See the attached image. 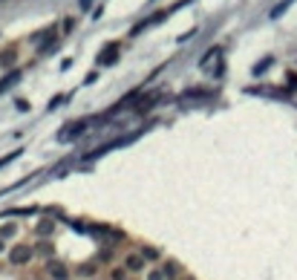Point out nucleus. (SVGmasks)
Listing matches in <instances>:
<instances>
[{
  "instance_id": "obj_18",
  "label": "nucleus",
  "mask_w": 297,
  "mask_h": 280,
  "mask_svg": "<svg viewBox=\"0 0 297 280\" xmlns=\"http://www.w3.org/2000/svg\"><path fill=\"white\" fill-rule=\"evenodd\" d=\"M55 46H58V41H55V38H46L44 44H41V49H38V52L44 55V52H52V49H55Z\"/></svg>"
},
{
  "instance_id": "obj_13",
  "label": "nucleus",
  "mask_w": 297,
  "mask_h": 280,
  "mask_svg": "<svg viewBox=\"0 0 297 280\" xmlns=\"http://www.w3.org/2000/svg\"><path fill=\"white\" fill-rule=\"evenodd\" d=\"M211 93H205V90H185L179 96V101H188V98H208Z\"/></svg>"
},
{
  "instance_id": "obj_15",
  "label": "nucleus",
  "mask_w": 297,
  "mask_h": 280,
  "mask_svg": "<svg viewBox=\"0 0 297 280\" xmlns=\"http://www.w3.org/2000/svg\"><path fill=\"white\" fill-rule=\"evenodd\" d=\"M118 243H124V231L110 229V234H107V246H118Z\"/></svg>"
},
{
  "instance_id": "obj_28",
  "label": "nucleus",
  "mask_w": 297,
  "mask_h": 280,
  "mask_svg": "<svg viewBox=\"0 0 297 280\" xmlns=\"http://www.w3.org/2000/svg\"><path fill=\"white\" fill-rule=\"evenodd\" d=\"M3 249H6V243H3V240H0V254H3Z\"/></svg>"
},
{
  "instance_id": "obj_14",
  "label": "nucleus",
  "mask_w": 297,
  "mask_h": 280,
  "mask_svg": "<svg viewBox=\"0 0 297 280\" xmlns=\"http://www.w3.org/2000/svg\"><path fill=\"white\" fill-rule=\"evenodd\" d=\"M291 3H294V0H280V3H277V6L271 9V21H277V18H280L283 12H286V9L291 6Z\"/></svg>"
},
{
  "instance_id": "obj_8",
  "label": "nucleus",
  "mask_w": 297,
  "mask_h": 280,
  "mask_svg": "<svg viewBox=\"0 0 297 280\" xmlns=\"http://www.w3.org/2000/svg\"><path fill=\"white\" fill-rule=\"evenodd\" d=\"M52 251H55V246H52L49 240H41V243L35 246V254H44L46 260H52Z\"/></svg>"
},
{
  "instance_id": "obj_5",
  "label": "nucleus",
  "mask_w": 297,
  "mask_h": 280,
  "mask_svg": "<svg viewBox=\"0 0 297 280\" xmlns=\"http://www.w3.org/2000/svg\"><path fill=\"white\" fill-rule=\"evenodd\" d=\"M75 274H78V277H87V280H95V274H98V260H93V263H81L78 269H75Z\"/></svg>"
},
{
  "instance_id": "obj_2",
  "label": "nucleus",
  "mask_w": 297,
  "mask_h": 280,
  "mask_svg": "<svg viewBox=\"0 0 297 280\" xmlns=\"http://www.w3.org/2000/svg\"><path fill=\"white\" fill-rule=\"evenodd\" d=\"M121 266H124L130 274H138V272H145V269H147V260L142 257V251H130V254H124Z\"/></svg>"
},
{
  "instance_id": "obj_20",
  "label": "nucleus",
  "mask_w": 297,
  "mask_h": 280,
  "mask_svg": "<svg viewBox=\"0 0 297 280\" xmlns=\"http://www.w3.org/2000/svg\"><path fill=\"white\" fill-rule=\"evenodd\" d=\"M21 153H23V150H12V153H9V156H0V168H6L9 162H15V159H18V156H21Z\"/></svg>"
},
{
  "instance_id": "obj_23",
  "label": "nucleus",
  "mask_w": 297,
  "mask_h": 280,
  "mask_svg": "<svg viewBox=\"0 0 297 280\" xmlns=\"http://www.w3.org/2000/svg\"><path fill=\"white\" fill-rule=\"evenodd\" d=\"M61 29H64V32H73V29H75V18H64Z\"/></svg>"
},
{
  "instance_id": "obj_6",
  "label": "nucleus",
  "mask_w": 297,
  "mask_h": 280,
  "mask_svg": "<svg viewBox=\"0 0 297 280\" xmlns=\"http://www.w3.org/2000/svg\"><path fill=\"white\" fill-rule=\"evenodd\" d=\"M66 127H69V130H64V133H61V139H75V136H81V133H84V130H87V121H75V125H66Z\"/></svg>"
},
{
  "instance_id": "obj_21",
  "label": "nucleus",
  "mask_w": 297,
  "mask_h": 280,
  "mask_svg": "<svg viewBox=\"0 0 297 280\" xmlns=\"http://www.w3.org/2000/svg\"><path fill=\"white\" fill-rule=\"evenodd\" d=\"M15 64V52H3L0 55V66H12Z\"/></svg>"
},
{
  "instance_id": "obj_27",
  "label": "nucleus",
  "mask_w": 297,
  "mask_h": 280,
  "mask_svg": "<svg viewBox=\"0 0 297 280\" xmlns=\"http://www.w3.org/2000/svg\"><path fill=\"white\" fill-rule=\"evenodd\" d=\"M61 101H64V96H55V98H52V101H49V113H52V110H55V107H58V104H61Z\"/></svg>"
},
{
  "instance_id": "obj_1",
  "label": "nucleus",
  "mask_w": 297,
  "mask_h": 280,
  "mask_svg": "<svg viewBox=\"0 0 297 280\" xmlns=\"http://www.w3.org/2000/svg\"><path fill=\"white\" fill-rule=\"evenodd\" d=\"M9 266H29L32 257H35V246L29 243H15L12 249H9Z\"/></svg>"
},
{
  "instance_id": "obj_24",
  "label": "nucleus",
  "mask_w": 297,
  "mask_h": 280,
  "mask_svg": "<svg viewBox=\"0 0 297 280\" xmlns=\"http://www.w3.org/2000/svg\"><path fill=\"white\" fill-rule=\"evenodd\" d=\"M219 52H222V49H219V46H214V49H208V52H205V58H202V64H208L211 58H217Z\"/></svg>"
},
{
  "instance_id": "obj_22",
  "label": "nucleus",
  "mask_w": 297,
  "mask_h": 280,
  "mask_svg": "<svg viewBox=\"0 0 297 280\" xmlns=\"http://www.w3.org/2000/svg\"><path fill=\"white\" fill-rule=\"evenodd\" d=\"M268 66H271V58H266L263 64H257V66H254V75H263V73L268 69Z\"/></svg>"
},
{
  "instance_id": "obj_10",
  "label": "nucleus",
  "mask_w": 297,
  "mask_h": 280,
  "mask_svg": "<svg viewBox=\"0 0 297 280\" xmlns=\"http://www.w3.org/2000/svg\"><path fill=\"white\" fill-rule=\"evenodd\" d=\"M32 214H38L35 205H29V208H9V211H6V217H32Z\"/></svg>"
},
{
  "instance_id": "obj_9",
  "label": "nucleus",
  "mask_w": 297,
  "mask_h": 280,
  "mask_svg": "<svg viewBox=\"0 0 297 280\" xmlns=\"http://www.w3.org/2000/svg\"><path fill=\"white\" fill-rule=\"evenodd\" d=\"M18 78H21V69H12V73H9L3 81H0V93H3V90H9V87H15Z\"/></svg>"
},
{
  "instance_id": "obj_19",
  "label": "nucleus",
  "mask_w": 297,
  "mask_h": 280,
  "mask_svg": "<svg viewBox=\"0 0 297 280\" xmlns=\"http://www.w3.org/2000/svg\"><path fill=\"white\" fill-rule=\"evenodd\" d=\"M165 272H167V280H176V277H179V266H176V263H165Z\"/></svg>"
},
{
  "instance_id": "obj_11",
  "label": "nucleus",
  "mask_w": 297,
  "mask_h": 280,
  "mask_svg": "<svg viewBox=\"0 0 297 280\" xmlns=\"http://www.w3.org/2000/svg\"><path fill=\"white\" fill-rule=\"evenodd\" d=\"M15 234H18V225H15V222H3V225H0V240H12Z\"/></svg>"
},
{
  "instance_id": "obj_7",
  "label": "nucleus",
  "mask_w": 297,
  "mask_h": 280,
  "mask_svg": "<svg viewBox=\"0 0 297 280\" xmlns=\"http://www.w3.org/2000/svg\"><path fill=\"white\" fill-rule=\"evenodd\" d=\"M52 231H55V220H41V222L35 225V234L41 237V240H44V237H49Z\"/></svg>"
},
{
  "instance_id": "obj_16",
  "label": "nucleus",
  "mask_w": 297,
  "mask_h": 280,
  "mask_svg": "<svg viewBox=\"0 0 297 280\" xmlns=\"http://www.w3.org/2000/svg\"><path fill=\"white\" fill-rule=\"evenodd\" d=\"M127 277H130V272H127L124 266H116V269L110 272V280H127Z\"/></svg>"
},
{
  "instance_id": "obj_17",
  "label": "nucleus",
  "mask_w": 297,
  "mask_h": 280,
  "mask_svg": "<svg viewBox=\"0 0 297 280\" xmlns=\"http://www.w3.org/2000/svg\"><path fill=\"white\" fill-rule=\"evenodd\" d=\"M142 257H145L147 263H150V260H159V249H153V246H145V249H142Z\"/></svg>"
},
{
  "instance_id": "obj_4",
  "label": "nucleus",
  "mask_w": 297,
  "mask_h": 280,
  "mask_svg": "<svg viewBox=\"0 0 297 280\" xmlns=\"http://www.w3.org/2000/svg\"><path fill=\"white\" fill-rule=\"evenodd\" d=\"M118 55H121V46H118V44H107L101 52H98V64H101V66H113L118 61Z\"/></svg>"
},
{
  "instance_id": "obj_12",
  "label": "nucleus",
  "mask_w": 297,
  "mask_h": 280,
  "mask_svg": "<svg viewBox=\"0 0 297 280\" xmlns=\"http://www.w3.org/2000/svg\"><path fill=\"white\" fill-rule=\"evenodd\" d=\"M145 280H167V272H165V266H156V269H147Z\"/></svg>"
},
{
  "instance_id": "obj_3",
  "label": "nucleus",
  "mask_w": 297,
  "mask_h": 280,
  "mask_svg": "<svg viewBox=\"0 0 297 280\" xmlns=\"http://www.w3.org/2000/svg\"><path fill=\"white\" fill-rule=\"evenodd\" d=\"M46 274H49L52 280H69V266L52 257V260H46Z\"/></svg>"
},
{
  "instance_id": "obj_26",
  "label": "nucleus",
  "mask_w": 297,
  "mask_h": 280,
  "mask_svg": "<svg viewBox=\"0 0 297 280\" xmlns=\"http://www.w3.org/2000/svg\"><path fill=\"white\" fill-rule=\"evenodd\" d=\"M78 9L81 12H90V9H93V0H78Z\"/></svg>"
},
{
  "instance_id": "obj_29",
  "label": "nucleus",
  "mask_w": 297,
  "mask_h": 280,
  "mask_svg": "<svg viewBox=\"0 0 297 280\" xmlns=\"http://www.w3.org/2000/svg\"><path fill=\"white\" fill-rule=\"evenodd\" d=\"M95 280H101V277H95Z\"/></svg>"
},
{
  "instance_id": "obj_25",
  "label": "nucleus",
  "mask_w": 297,
  "mask_h": 280,
  "mask_svg": "<svg viewBox=\"0 0 297 280\" xmlns=\"http://www.w3.org/2000/svg\"><path fill=\"white\" fill-rule=\"evenodd\" d=\"M66 222H69V229H75V231H87V225L81 220H66Z\"/></svg>"
}]
</instances>
